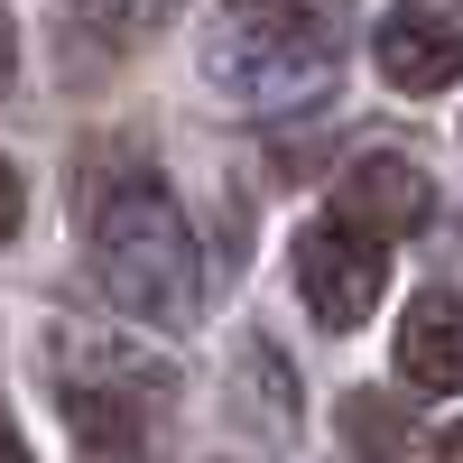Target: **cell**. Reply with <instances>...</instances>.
<instances>
[{
    "instance_id": "cell-1",
    "label": "cell",
    "mask_w": 463,
    "mask_h": 463,
    "mask_svg": "<svg viewBox=\"0 0 463 463\" xmlns=\"http://www.w3.org/2000/svg\"><path fill=\"white\" fill-rule=\"evenodd\" d=\"M84 241H93V279L111 288V306L139 325H185L195 316V232H185L176 195L158 176H102L84 185Z\"/></svg>"
},
{
    "instance_id": "cell-2",
    "label": "cell",
    "mask_w": 463,
    "mask_h": 463,
    "mask_svg": "<svg viewBox=\"0 0 463 463\" xmlns=\"http://www.w3.org/2000/svg\"><path fill=\"white\" fill-rule=\"evenodd\" d=\"M334 56H343L334 0H222L213 37H204V74L232 102H260V111L325 93Z\"/></svg>"
},
{
    "instance_id": "cell-3",
    "label": "cell",
    "mask_w": 463,
    "mask_h": 463,
    "mask_svg": "<svg viewBox=\"0 0 463 463\" xmlns=\"http://www.w3.org/2000/svg\"><path fill=\"white\" fill-rule=\"evenodd\" d=\"M56 408L84 463H148V436H158V417L176 399V371L130 353V343H102V334H56Z\"/></svg>"
},
{
    "instance_id": "cell-4",
    "label": "cell",
    "mask_w": 463,
    "mask_h": 463,
    "mask_svg": "<svg viewBox=\"0 0 463 463\" xmlns=\"http://www.w3.org/2000/svg\"><path fill=\"white\" fill-rule=\"evenodd\" d=\"M297 297H306V316H316L325 334H353L371 325V306L390 297V241L362 222H306L297 232Z\"/></svg>"
},
{
    "instance_id": "cell-5",
    "label": "cell",
    "mask_w": 463,
    "mask_h": 463,
    "mask_svg": "<svg viewBox=\"0 0 463 463\" xmlns=\"http://www.w3.org/2000/svg\"><path fill=\"white\" fill-rule=\"evenodd\" d=\"M334 213L380 232V241H408V232H427L436 185H427L417 158H399V148H362V158L343 167V185H334Z\"/></svg>"
},
{
    "instance_id": "cell-6",
    "label": "cell",
    "mask_w": 463,
    "mask_h": 463,
    "mask_svg": "<svg viewBox=\"0 0 463 463\" xmlns=\"http://www.w3.org/2000/svg\"><path fill=\"white\" fill-rule=\"evenodd\" d=\"M380 74H390L399 93H445L463 84V28L436 10V0H399L390 19H380Z\"/></svg>"
},
{
    "instance_id": "cell-7",
    "label": "cell",
    "mask_w": 463,
    "mask_h": 463,
    "mask_svg": "<svg viewBox=\"0 0 463 463\" xmlns=\"http://www.w3.org/2000/svg\"><path fill=\"white\" fill-rule=\"evenodd\" d=\"M399 371L417 390H463V297L454 288H427L399 316Z\"/></svg>"
},
{
    "instance_id": "cell-8",
    "label": "cell",
    "mask_w": 463,
    "mask_h": 463,
    "mask_svg": "<svg viewBox=\"0 0 463 463\" xmlns=\"http://www.w3.org/2000/svg\"><path fill=\"white\" fill-rule=\"evenodd\" d=\"M343 445H353L362 463H417V427H408V408H399V399H380V390H353V399H343Z\"/></svg>"
},
{
    "instance_id": "cell-9",
    "label": "cell",
    "mask_w": 463,
    "mask_h": 463,
    "mask_svg": "<svg viewBox=\"0 0 463 463\" xmlns=\"http://www.w3.org/2000/svg\"><path fill=\"white\" fill-rule=\"evenodd\" d=\"M167 10H176V0H74V19H84V28H102L111 47H130V37L167 28Z\"/></svg>"
},
{
    "instance_id": "cell-10",
    "label": "cell",
    "mask_w": 463,
    "mask_h": 463,
    "mask_svg": "<svg viewBox=\"0 0 463 463\" xmlns=\"http://www.w3.org/2000/svg\"><path fill=\"white\" fill-rule=\"evenodd\" d=\"M19 213H28V195H19V167L0 158V241H10V232H19Z\"/></svg>"
},
{
    "instance_id": "cell-11",
    "label": "cell",
    "mask_w": 463,
    "mask_h": 463,
    "mask_svg": "<svg viewBox=\"0 0 463 463\" xmlns=\"http://www.w3.org/2000/svg\"><path fill=\"white\" fill-rule=\"evenodd\" d=\"M10 65H19V28H10V10H0V84H10Z\"/></svg>"
},
{
    "instance_id": "cell-12",
    "label": "cell",
    "mask_w": 463,
    "mask_h": 463,
    "mask_svg": "<svg viewBox=\"0 0 463 463\" xmlns=\"http://www.w3.org/2000/svg\"><path fill=\"white\" fill-rule=\"evenodd\" d=\"M436 463H463V427H445V436H436Z\"/></svg>"
},
{
    "instance_id": "cell-13",
    "label": "cell",
    "mask_w": 463,
    "mask_h": 463,
    "mask_svg": "<svg viewBox=\"0 0 463 463\" xmlns=\"http://www.w3.org/2000/svg\"><path fill=\"white\" fill-rule=\"evenodd\" d=\"M0 463H28V445H19V427H0Z\"/></svg>"
}]
</instances>
